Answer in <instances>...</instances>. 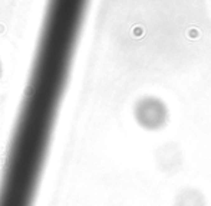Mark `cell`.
I'll return each mask as SVG.
<instances>
[{"label":"cell","instance_id":"1","mask_svg":"<svg viewBox=\"0 0 211 206\" xmlns=\"http://www.w3.org/2000/svg\"><path fill=\"white\" fill-rule=\"evenodd\" d=\"M45 157L10 150L0 186V206H32Z\"/></svg>","mask_w":211,"mask_h":206}]
</instances>
